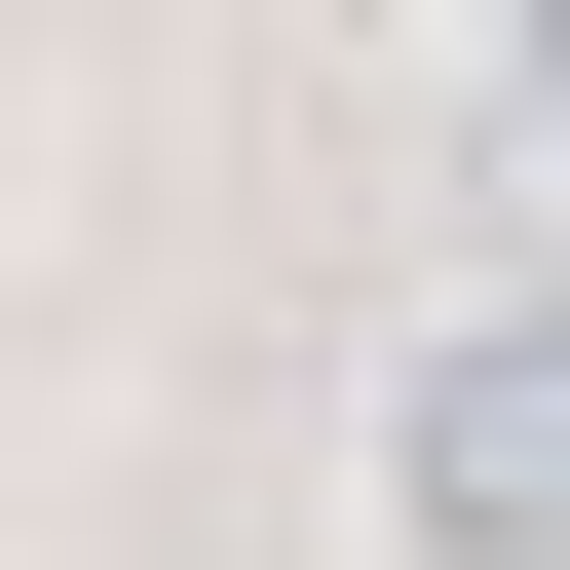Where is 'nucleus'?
<instances>
[{
    "instance_id": "obj_2",
    "label": "nucleus",
    "mask_w": 570,
    "mask_h": 570,
    "mask_svg": "<svg viewBox=\"0 0 570 570\" xmlns=\"http://www.w3.org/2000/svg\"><path fill=\"white\" fill-rule=\"evenodd\" d=\"M532 115H570V0H532Z\"/></svg>"
},
{
    "instance_id": "obj_1",
    "label": "nucleus",
    "mask_w": 570,
    "mask_h": 570,
    "mask_svg": "<svg viewBox=\"0 0 570 570\" xmlns=\"http://www.w3.org/2000/svg\"><path fill=\"white\" fill-rule=\"evenodd\" d=\"M381 494H419V570H570V305H456L381 381Z\"/></svg>"
}]
</instances>
